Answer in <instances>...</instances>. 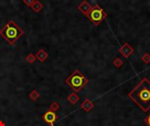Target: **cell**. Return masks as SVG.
Returning a JSON list of instances; mask_svg holds the SVG:
<instances>
[{
    "label": "cell",
    "instance_id": "4fadbf2b",
    "mask_svg": "<svg viewBox=\"0 0 150 126\" xmlns=\"http://www.w3.org/2000/svg\"><path fill=\"white\" fill-rule=\"evenodd\" d=\"M31 7H32V9L34 10V12H39V10H41L43 8V5H41L39 1H37V0H36V1L34 3V5Z\"/></svg>",
    "mask_w": 150,
    "mask_h": 126
},
{
    "label": "cell",
    "instance_id": "52a82bcc",
    "mask_svg": "<svg viewBox=\"0 0 150 126\" xmlns=\"http://www.w3.org/2000/svg\"><path fill=\"white\" fill-rule=\"evenodd\" d=\"M119 52H120L121 54H123L125 57H128L133 54L134 49L132 47H130L127 43H126L120 49H119Z\"/></svg>",
    "mask_w": 150,
    "mask_h": 126
},
{
    "label": "cell",
    "instance_id": "ba28073f",
    "mask_svg": "<svg viewBox=\"0 0 150 126\" xmlns=\"http://www.w3.org/2000/svg\"><path fill=\"white\" fill-rule=\"evenodd\" d=\"M35 57H36V59H38L41 62H44L47 59L48 54H47V52L44 49H39L38 52H36Z\"/></svg>",
    "mask_w": 150,
    "mask_h": 126
},
{
    "label": "cell",
    "instance_id": "5bb4252c",
    "mask_svg": "<svg viewBox=\"0 0 150 126\" xmlns=\"http://www.w3.org/2000/svg\"><path fill=\"white\" fill-rule=\"evenodd\" d=\"M26 60L28 63H30V64H34V63L35 62V60H36V57H35L34 54H28V55L26 56Z\"/></svg>",
    "mask_w": 150,
    "mask_h": 126
},
{
    "label": "cell",
    "instance_id": "9a60e30c",
    "mask_svg": "<svg viewBox=\"0 0 150 126\" xmlns=\"http://www.w3.org/2000/svg\"><path fill=\"white\" fill-rule=\"evenodd\" d=\"M142 60H143L145 63H148V62L150 61V55H149L148 54H144L143 57H142Z\"/></svg>",
    "mask_w": 150,
    "mask_h": 126
},
{
    "label": "cell",
    "instance_id": "30bf717a",
    "mask_svg": "<svg viewBox=\"0 0 150 126\" xmlns=\"http://www.w3.org/2000/svg\"><path fill=\"white\" fill-rule=\"evenodd\" d=\"M68 101L70 102L72 105H75V104H76V102L79 101V96H77L76 93H71L70 94H68Z\"/></svg>",
    "mask_w": 150,
    "mask_h": 126
},
{
    "label": "cell",
    "instance_id": "6da1fadb",
    "mask_svg": "<svg viewBox=\"0 0 150 126\" xmlns=\"http://www.w3.org/2000/svg\"><path fill=\"white\" fill-rule=\"evenodd\" d=\"M138 106L144 112L150 110V81L147 78H143L137 86L128 94Z\"/></svg>",
    "mask_w": 150,
    "mask_h": 126
},
{
    "label": "cell",
    "instance_id": "5b68a950",
    "mask_svg": "<svg viewBox=\"0 0 150 126\" xmlns=\"http://www.w3.org/2000/svg\"><path fill=\"white\" fill-rule=\"evenodd\" d=\"M41 118L43 119V121L47 123L50 126H54L55 122L58 119V116L55 114V112H53L51 110H47L42 116Z\"/></svg>",
    "mask_w": 150,
    "mask_h": 126
},
{
    "label": "cell",
    "instance_id": "7a4b0ae2",
    "mask_svg": "<svg viewBox=\"0 0 150 126\" xmlns=\"http://www.w3.org/2000/svg\"><path fill=\"white\" fill-rule=\"evenodd\" d=\"M24 33L22 28L19 27L13 20H10L0 31V34L11 46H14L17 40Z\"/></svg>",
    "mask_w": 150,
    "mask_h": 126
},
{
    "label": "cell",
    "instance_id": "2e32d148",
    "mask_svg": "<svg viewBox=\"0 0 150 126\" xmlns=\"http://www.w3.org/2000/svg\"><path fill=\"white\" fill-rule=\"evenodd\" d=\"M24 1V3L26 5H28V6H32L33 5H34V3L36 1V0H23Z\"/></svg>",
    "mask_w": 150,
    "mask_h": 126
},
{
    "label": "cell",
    "instance_id": "9c48e42d",
    "mask_svg": "<svg viewBox=\"0 0 150 126\" xmlns=\"http://www.w3.org/2000/svg\"><path fill=\"white\" fill-rule=\"evenodd\" d=\"M93 103L89 101V100H88V99H86L83 103H82V105H81V107H82V109L83 110H84L86 112H89V110H91L92 108H93Z\"/></svg>",
    "mask_w": 150,
    "mask_h": 126
},
{
    "label": "cell",
    "instance_id": "8992f818",
    "mask_svg": "<svg viewBox=\"0 0 150 126\" xmlns=\"http://www.w3.org/2000/svg\"><path fill=\"white\" fill-rule=\"evenodd\" d=\"M91 8H92V6L89 5L87 1L82 2L81 4H80V5L78 6V10H79L82 13H84L85 16H86L89 12H91Z\"/></svg>",
    "mask_w": 150,
    "mask_h": 126
},
{
    "label": "cell",
    "instance_id": "e0dca14e",
    "mask_svg": "<svg viewBox=\"0 0 150 126\" xmlns=\"http://www.w3.org/2000/svg\"><path fill=\"white\" fill-rule=\"evenodd\" d=\"M114 65H115L116 67H120V66L122 65V61L119 60V59H117V60H114Z\"/></svg>",
    "mask_w": 150,
    "mask_h": 126
},
{
    "label": "cell",
    "instance_id": "3957f363",
    "mask_svg": "<svg viewBox=\"0 0 150 126\" xmlns=\"http://www.w3.org/2000/svg\"><path fill=\"white\" fill-rule=\"evenodd\" d=\"M65 83L77 93L87 85L88 79L78 69H76L67 79H65Z\"/></svg>",
    "mask_w": 150,
    "mask_h": 126
},
{
    "label": "cell",
    "instance_id": "7c38bea8",
    "mask_svg": "<svg viewBox=\"0 0 150 126\" xmlns=\"http://www.w3.org/2000/svg\"><path fill=\"white\" fill-rule=\"evenodd\" d=\"M59 110H60V104L57 102H53L49 105V110H51L53 112H56Z\"/></svg>",
    "mask_w": 150,
    "mask_h": 126
},
{
    "label": "cell",
    "instance_id": "277c9868",
    "mask_svg": "<svg viewBox=\"0 0 150 126\" xmlns=\"http://www.w3.org/2000/svg\"><path fill=\"white\" fill-rule=\"evenodd\" d=\"M86 17L91 20L95 26H97L107 17V14L98 5H95L94 6H92L91 12L86 15Z\"/></svg>",
    "mask_w": 150,
    "mask_h": 126
},
{
    "label": "cell",
    "instance_id": "ac0fdd59",
    "mask_svg": "<svg viewBox=\"0 0 150 126\" xmlns=\"http://www.w3.org/2000/svg\"><path fill=\"white\" fill-rule=\"evenodd\" d=\"M144 122H145V123H146L147 126H150V114L144 119Z\"/></svg>",
    "mask_w": 150,
    "mask_h": 126
},
{
    "label": "cell",
    "instance_id": "8fae6325",
    "mask_svg": "<svg viewBox=\"0 0 150 126\" xmlns=\"http://www.w3.org/2000/svg\"><path fill=\"white\" fill-rule=\"evenodd\" d=\"M39 96H41V94H39V91L35 90V89L32 90L31 92H30V94H29V98L31 99L33 102H36L39 98Z\"/></svg>",
    "mask_w": 150,
    "mask_h": 126
},
{
    "label": "cell",
    "instance_id": "d6986e66",
    "mask_svg": "<svg viewBox=\"0 0 150 126\" xmlns=\"http://www.w3.org/2000/svg\"><path fill=\"white\" fill-rule=\"evenodd\" d=\"M0 126H5V123L2 120H0Z\"/></svg>",
    "mask_w": 150,
    "mask_h": 126
}]
</instances>
